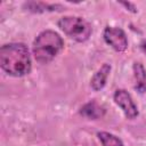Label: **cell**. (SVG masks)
Instances as JSON below:
<instances>
[{"instance_id": "8fae6325", "label": "cell", "mask_w": 146, "mask_h": 146, "mask_svg": "<svg viewBox=\"0 0 146 146\" xmlns=\"http://www.w3.org/2000/svg\"><path fill=\"white\" fill-rule=\"evenodd\" d=\"M121 5H123L124 7H127L130 11H132V13H137V9H136V7L132 5V3H130V2H120Z\"/></svg>"}, {"instance_id": "5b68a950", "label": "cell", "mask_w": 146, "mask_h": 146, "mask_svg": "<svg viewBox=\"0 0 146 146\" xmlns=\"http://www.w3.org/2000/svg\"><path fill=\"white\" fill-rule=\"evenodd\" d=\"M114 102L116 103L117 106L121 107V110L123 111L124 115L132 120L135 117H137L138 115V108L136 106V104L133 103L130 94L123 89H119L115 91L114 94Z\"/></svg>"}, {"instance_id": "9c48e42d", "label": "cell", "mask_w": 146, "mask_h": 146, "mask_svg": "<svg viewBox=\"0 0 146 146\" xmlns=\"http://www.w3.org/2000/svg\"><path fill=\"white\" fill-rule=\"evenodd\" d=\"M81 114L84 115V116H87V117H89V119L95 120V119H98L99 116H102L103 111H102V108L96 103L92 102V103L86 104L81 108Z\"/></svg>"}, {"instance_id": "277c9868", "label": "cell", "mask_w": 146, "mask_h": 146, "mask_svg": "<svg viewBox=\"0 0 146 146\" xmlns=\"http://www.w3.org/2000/svg\"><path fill=\"white\" fill-rule=\"evenodd\" d=\"M104 40L115 51H124L128 47V39L124 31L120 27L107 26L104 30Z\"/></svg>"}, {"instance_id": "6da1fadb", "label": "cell", "mask_w": 146, "mask_h": 146, "mask_svg": "<svg viewBox=\"0 0 146 146\" xmlns=\"http://www.w3.org/2000/svg\"><path fill=\"white\" fill-rule=\"evenodd\" d=\"M0 66L11 76H23L31 71V57L24 43H8L0 49Z\"/></svg>"}, {"instance_id": "7c38bea8", "label": "cell", "mask_w": 146, "mask_h": 146, "mask_svg": "<svg viewBox=\"0 0 146 146\" xmlns=\"http://www.w3.org/2000/svg\"><path fill=\"white\" fill-rule=\"evenodd\" d=\"M143 49H144V51L146 52V42H144V43H143Z\"/></svg>"}, {"instance_id": "8992f818", "label": "cell", "mask_w": 146, "mask_h": 146, "mask_svg": "<svg viewBox=\"0 0 146 146\" xmlns=\"http://www.w3.org/2000/svg\"><path fill=\"white\" fill-rule=\"evenodd\" d=\"M111 72V65L105 63L100 66V68L94 74V76L91 78V81H90V84H91V88L95 90V91H99L100 89H103L106 84V80L108 78V74Z\"/></svg>"}, {"instance_id": "7a4b0ae2", "label": "cell", "mask_w": 146, "mask_h": 146, "mask_svg": "<svg viewBox=\"0 0 146 146\" xmlns=\"http://www.w3.org/2000/svg\"><path fill=\"white\" fill-rule=\"evenodd\" d=\"M64 41L58 33L51 30L41 32L33 42V55L41 64L51 62L63 49Z\"/></svg>"}, {"instance_id": "3957f363", "label": "cell", "mask_w": 146, "mask_h": 146, "mask_svg": "<svg viewBox=\"0 0 146 146\" xmlns=\"http://www.w3.org/2000/svg\"><path fill=\"white\" fill-rule=\"evenodd\" d=\"M58 27L70 38L78 42H83L91 34L90 24L81 17L65 16L58 21Z\"/></svg>"}, {"instance_id": "30bf717a", "label": "cell", "mask_w": 146, "mask_h": 146, "mask_svg": "<svg viewBox=\"0 0 146 146\" xmlns=\"http://www.w3.org/2000/svg\"><path fill=\"white\" fill-rule=\"evenodd\" d=\"M97 136H98L99 140L102 141L103 146H123L122 140L119 137H116L110 132L102 131V132H98Z\"/></svg>"}, {"instance_id": "ba28073f", "label": "cell", "mask_w": 146, "mask_h": 146, "mask_svg": "<svg viewBox=\"0 0 146 146\" xmlns=\"http://www.w3.org/2000/svg\"><path fill=\"white\" fill-rule=\"evenodd\" d=\"M25 7L27 8V10L33 11V13H43V11H54L57 10L56 8L62 10V6L59 5H48V3H43V2H35V1H31L25 3Z\"/></svg>"}, {"instance_id": "52a82bcc", "label": "cell", "mask_w": 146, "mask_h": 146, "mask_svg": "<svg viewBox=\"0 0 146 146\" xmlns=\"http://www.w3.org/2000/svg\"><path fill=\"white\" fill-rule=\"evenodd\" d=\"M133 75L136 81V89L140 94H144L146 91V70L141 63L136 62L133 64Z\"/></svg>"}]
</instances>
